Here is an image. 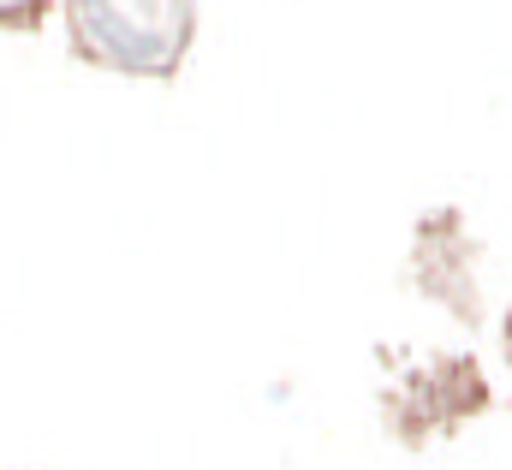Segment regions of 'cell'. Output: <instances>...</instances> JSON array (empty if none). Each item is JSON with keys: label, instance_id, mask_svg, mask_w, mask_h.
Instances as JSON below:
<instances>
[{"label": "cell", "instance_id": "cell-1", "mask_svg": "<svg viewBox=\"0 0 512 470\" xmlns=\"http://www.w3.org/2000/svg\"><path fill=\"white\" fill-rule=\"evenodd\" d=\"M84 66L120 78H173L197 42V0H60Z\"/></svg>", "mask_w": 512, "mask_h": 470}, {"label": "cell", "instance_id": "cell-2", "mask_svg": "<svg viewBox=\"0 0 512 470\" xmlns=\"http://www.w3.org/2000/svg\"><path fill=\"white\" fill-rule=\"evenodd\" d=\"M483 405H489V387H483L477 363L471 357H447L429 375H411L399 393H387V429L405 447H423L435 429H453V423H465Z\"/></svg>", "mask_w": 512, "mask_h": 470}, {"label": "cell", "instance_id": "cell-3", "mask_svg": "<svg viewBox=\"0 0 512 470\" xmlns=\"http://www.w3.org/2000/svg\"><path fill=\"white\" fill-rule=\"evenodd\" d=\"M48 6L54 0H0V30H42V18H48Z\"/></svg>", "mask_w": 512, "mask_h": 470}, {"label": "cell", "instance_id": "cell-4", "mask_svg": "<svg viewBox=\"0 0 512 470\" xmlns=\"http://www.w3.org/2000/svg\"><path fill=\"white\" fill-rule=\"evenodd\" d=\"M501 346H507V363H512V310H507V322H501Z\"/></svg>", "mask_w": 512, "mask_h": 470}]
</instances>
